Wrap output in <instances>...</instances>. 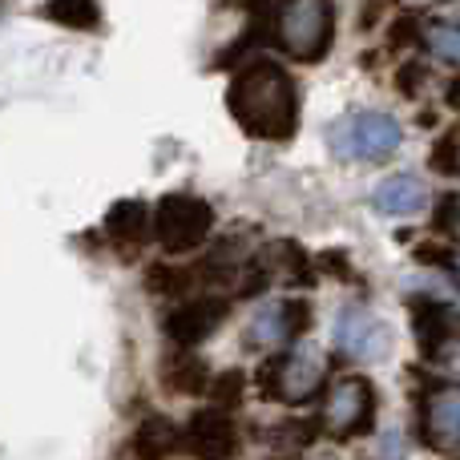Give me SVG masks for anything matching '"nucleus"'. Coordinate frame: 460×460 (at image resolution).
<instances>
[{
    "label": "nucleus",
    "mask_w": 460,
    "mask_h": 460,
    "mask_svg": "<svg viewBox=\"0 0 460 460\" xmlns=\"http://www.w3.org/2000/svg\"><path fill=\"white\" fill-rule=\"evenodd\" d=\"M226 110L251 137L287 142L299 126V89L279 61L254 57L230 77Z\"/></svg>",
    "instance_id": "obj_1"
},
{
    "label": "nucleus",
    "mask_w": 460,
    "mask_h": 460,
    "mask_svg": "<svg viewBox=\"0 0 460 460\" xmlns=\"http://www.w3.org/2000/svg\"><path fill=\"white\" fill-rule=\"evenodd\" d=\"M150 230L158 234L166 254H190L215 230V207L199 194H166L150 210Z\"/></svg>",
    "instance_id": "obj_2"
},
{
    "label": "nucleus",
    "mask_w": 460,
    "mask_h": 460,
    "mask_svg": "<svg viewBox=\"0 0 460 460\" xmlns=\"http://www.w3.org/2000/svg\"><path fill=\"white\" fill-rule=\"evenodd\" d=\"M270 24H275V40L283 53H291L295 61H319L332 45L335 32V13L319 0H303V4H279L270 8Z\"/></svg>",
    "instance_id": "obj_3"
},
{
    "label": "nucleus",
    "mask_w": 460,
    "mask_h": 460,
    "mask_svg": "<svg viewBox=\"0 0 460 460\" xmlns=\"http://www.w3.org/2000/svg\"><path fill=\"white\" fill-rule=\"evenodd\" d=\"M323 384V356L315 348L275 351L259 367V396L279 400V404H303Z\"/></svg>",
    "instance_id": "obj_4"
},
{
    "label": "nucleus",
    "mask_w": 460,
    "mask_h": 460,
    "mask_svg": "<svg viewBox=\"0 0 460 460\" xmlns=\"http://www.w3.org/2000/svg\"><path fill=\"white\" fill-rule=\"evenodd\" d=\"M404 142V129L392 113L367 110L356 113V118H343L340 126L332 129V146L340 154H351V158H388L392 150H400Z\"/></svg>",
    "instance_id": "obj_5"
},
{
    "label": "nucleus",
    "mask_w": 460,
    "mask_h": 460,
    "mask_svg": "<svg viewBox=\"0 0 460 460\" xmlns=\"http://www.w3.org/2000/svg\"><path fill=\"white\" fill-rule=\"evenodd\" d=\"M372 408H376L372 384L359 380V376H343V380H335L332 392H327L323 429L340 440H351L372 429Z\"/></svg>",
    "instance_id": "obj_6"
},
{
    "label": "nucleus",
    "mask_w": 460,
    "mask_h": 460,
    "mask_svg": "<svg viewBox=\"0 0 460 460\" xmlns=\"http://www.w3.org/2000/svg\"><path fill=\"white\" fill-rule=\"evenodd\" d=\"M230 315V299L226 295H199V299H186L182 307H174L166 315V335L178 343L182 351L207 343L210 335L223 327V319Z\"/></svg>",
    "instance_id": "obj_7"
},
{
    "label": "nucleus",
    "mask_w": 460,
    "mask_h": 460,
    "mask_svg": "<svg viewBox=\"0 0 460 460\" xmlns=\"http://www.w3.org/2000/svg\"><path fill=\"white\" fill-rule=\"evenodd\" d=\"M420 432L445 460H456V448H460V400H456L453 384H440V388L424 392V400H420Z\"/></svg>",
    "instance_id": "obj_8"
},
{
    "label": "nucleus",
    "mask_w": 460,
    "mask_h": 460,
    "mask_svg": "<svg viewBox=\"0 0 460 460\" xmlns=\"http://www.w3.org/2000/svg\"><path fill=\"white\" fill-rule=\"evenodd\" d=\"M182 448L194 460H230L238 453V429L218 408H199L182 429Z\"/></svg>",
    "instance_id": "obj_9"
},
{
    "label": "nucleus",
    "mask_w": 460,
    "mask_h": 460,
    "mask_svg": "<svg viewBox=\"0 0 460 460\" xmlns=\"http://www.w3.org/2000/svg\"><path fill=\"white\" fill-rule=\"evenodd\" d=\"M311 327V303L307 299H279L270 307H262L259 315L251 319V332L246 340L262 351H279L283 343H291L299 332Z\"/></svg>",
    "instance_id": "obj_10"
},
{
    "label": "nucleus",
    "mask_w": 460,
    "mask_h": 460,
    "mask_svg": "<svg viewBox=\"0 0 460 460\" xmlns=\"http://www.w3.org/2000/svg\"><path fill=\"white\" fill-rule=\"evenodd\" d=\"M335 343L356 359H380L388 351V327L367 307H343L335 319Z\"/></svg>",
    "instance_id": "obj_11"
},
{
    "label": "nucleus",
    "mask_w": 460,
    "mask_h": 460,
    "mask_svg": "<svg viewBox=\"0 0 460 460\" xmlns=\"http://www.w3.org/2000/svg\"><path fill=\"white\" fill-rule=\"evenodd\" d=\"M412 311H416V340H420L424 356H448L456 340L453 307L437 299H412Z\"/></svg>",
    "instance_id": "obj_12"
},
{
    "label": "nucleus",
    "mask_w": 460,
    "mask_h": 460,
    "mask_svg": "<svg viewBox=\"0 0 460 460\" xmlns=\"http://www.w3.org/2000/svg\"><path fill=\"white\" fill-rule=\"evenodd\" d=\"M424 202H429V190H424V182L416 174H392L372 190V207L392 218L416 215Z\"/></svg>",
    "instance_id": "obj_13"
},
{
    "label": "nucleus",
    "mask_w": 460,
    "mask_h": 460,
    "mask_svg": "<svg viewBox=\"0 0 460 460\" xmlns=\"http://www.w3.org/2000/svg\"><path fill=\"white\" fill-rule=\"evenodd\" d=\"M134 456L137 460H170L182 448V429L170 416H146L134 429Z\"/></svg>",
    "instance_id": "obj_14"
},
{
    "label": "nucleus",
    "mask_w": 460,
    "mask_h": 460,
    "mask_svg": "<svg viewBox=\"0 0 460 460\" xmlns=\"http://www.w3.org/2000/svg\"><path fill=\"white\" fill-rule=\"evenodd\" d=\"M207 384L210 372L202 364V356H194V351H174V356L162 359V388L170 396H199V392H207Z\"/></svg>",
    "instance_id": "obj_15"
},
{
    "label": "nucleus",
    "mask_w": 460,
    "mask_h": 460,
    "mask_svg": "<svg viewBox=\"0 0 460 460\" xmlns=\"http://www.w3.org/2000/svg\"><path fill=\"white\" fill-rule=\"evenodd\" d=\"M105 230H110V238L118 246H142L146 238L154 234L150 230V207L137 199H121L110 207V215H105Z\"/></svg>",
    "instance_id": "obj_16"
},
{
    "label": "nucleus",
    "mask_w": 460,
    "mask_h": 460,
    "mask_svg": "<svg viewBox=\"0 0 460 460\" xmlns=\"http://www.w3.org/2000/svg\"><path fill=\"white\" fill-rule=\"evenodd\" d=\"M420 40L432 57H440L445 65H456L460 61V49H456V24L453 21H429L420 29Z\"/></svg>",
    "instance_id": "obj_17"
},
{
    "label": "nucleus",
    "mask_w": 460,
    "mask_h": 460,
    "mask_svg": "<svg viewBox=\"0 0 460 460\" xmlns=\"http://www.w3.org/2000/svg\"><path fill=\"white\" fill-rule=\"evenodd\" d=\"M207 392H210V400H215V404H210V408H218V412H230V408H238V404H243L246 376L238 372V367H230V372L215 376V380L207 384Z\"/></svg>",
    "instance_id": "obj_18"
},
{
    "label": "nucleus",
    "mask_w": 460,
    "mask_h": 460,
    "mask_svg": "<svg viewBox=\"0 0 460 460\" xmlns=\"http://www.w3.org/2000/svg\"><path fill=\"white\" fill-rule=\"evenodd\" d=\"M45 16L69 24V29H97L102 24V8L97 4H49Z\"/></svg>",
    "instance_id": "obj_19"
},
{
    "label": "nucleus",
    "mask_w": 460,
    "mask_h": 460,
    "mask_svg": "<svg viewBox=\"0 0 460 460\" xmlns=\"http://www.w3.org/2000/svg\"><path fill=\"white\" fill-rule=\"evenodd\" d=\"M146 279H150L154 295H178V291H186V287L194 283L190 270H178V267H170V262H154Z\"/></svg>",
    "instance_id": "obj_20"
},
{
    "label": "nucleus",
    "mask_w": 460,
    "mask_h": 460,
    "mask_svg": "<svg viewBox=\"0 0 460 460\" xmlns=\"http://www.w3.org/2000/svg\"><path fill=\"white\" fill-rule=\"evenodd\" d=\"M429 166L437 170V174H445V178H456V170H460V162H456V129L448 126L445 134L432 142V154H429Z\"/></svg>",
    "instance_id": "obj_21"
},
{
    "label": "nucleus",
    "mask_w": 460,
    "mask_h": 460,
    "mask_svg": "<svg viewBox=\"0 0 460 460\" xmlns=\"http://www.w3.org/2000/svg\"><path fill=\"white\" fill-rule=\"evenodd\" d=\"M432 226L440 230V234H456V194H440V202L432 207Z\"/></svg>",
    "instance_id": "obj_22"
},
{
    "label": "nucleus",
    "mask_w": 460,
    "mask_h": 460,
    "mask_svg": "<svg viewBox=\"0 0 460 460\" xmlns=\"http://www.w3.org/2000/svg\"><path fill=\"white\" fill-rule=\"evenodd\" d=\"M453 246H437V243H424L416 246V259L429 262V267H445V270H456V259H453Z\"/></svg>",
    "instance_id": "obj_23"
},
{
    "label": "nucleus",
    "mask_w": 460,
    "mask_h": 460,
    "mask_svg": "<svg viewBox=\"0 0 460 460\" xmlns=\"http://www.w3.org/2000/svg\"><path fill=\"white\" fill-rule=\"evenodd\" d=\"M412 40H420V24H416V16H400V21L392 24V45L404 49V45H412Z\"/></svg>",
    "instance_id": "obj_24"
},
{
    "label": "nucleus",
    "mask_w": 460,
    "mask_h": 460,
    "mask_svg": "<svg viewBox=\"0 0 460 460\" xmlns=\"http://www.w3.org/2000/svg\"><path fill=\"white\" fill-rule=\"evenodd\" d=\"M420 77H424V69L420 65H404V73H400V89H404V93H416V85H420Z\"/></svg>",
    "instance_id": "obj_25"
},
{
    "label": "nucleus",
    "mask_w": 460,
    "mask_h": 460,
    "mask_svg": "<svg viewBox=\"0 0 460 460\" xmlns=\"http://www.w3.org/2000/svg\"><path fill=\"white\" fill-rule=\"evenodd\" d=\"M396 456H404V437H396V432H392V437H388V460H396Z\"/></svg>",
    "instance_id": "obj_26"
},
{
    "label": "nucleus",
    "mask_w": 460,
    "mask_h": 460,
    "mask_svg": "<svg viewBox=\"0 0 460 460\" xmlns=\"http://www.w3.org/2000/svg\"><path fill=\"white\" fill-rule=\"evenodd\" d=\"M456 102H460V85L453 81V85H448V105H456Z\"/></svg>",
    "instance_id": "obj_27"
}]
</instances>
